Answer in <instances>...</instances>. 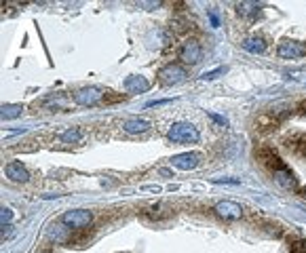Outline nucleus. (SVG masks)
Returning a JSON list of instances; mask_svg holds the SVG:
<instances>
[{
	"label": "nucleus",
	"instance_id": "obj_1",
	"mask_svg": "<svg viewBox=\"0 0 306 253\" xmlns=\"http://www.w3.org/2000/svg\"><path fill=\"white\" fill-rule=\"evenodd\" d=\"M256 158L268 169L270 173L275 175V179L281 186H285V188H294V186H296L294 173L290 171V167L281 160V156L277 154L273 148H260V150H256Z\"/></svg>",
	"mask_w": 306,
	"mask_h": 253
},
{
	"label": "nucleus",
	"instance_id": "obj_2",
	"mask_svg": "<svg viewBox=\"0 0 306 253\" xmlns=\"http://www.w3.org/2000/svg\"><path fill=\"white\" fill-rule=\"evenodd\" d=\"M199 137V129L190 123H176L167 131V140L173 144H196Z\"/></svg>",
	"mask_w": 306,
	"mask_h": 253
},
{
	"label": "nucleus",
	"instance_id": "obj_3",
	"mask_svg": "<svg viewBox=\"0 0 306 253\" xmlns=\"http://www.w3.org/2000/svg\"><path fill=\"white\" fill-rule=\"evenodd\" d=\"M186 76L188 74H186V70L180 63H169L159 70V80H161V84H165V87H173V84L184 82Z\"/></svg>",
	"mask_w": 306,
	"mask_h": 253
},
{
	"label": "nucleus",
	"instance_id": "obj_4",
	"mask_svg": "<svg viewBox=\"0 0 306 253\" xmlns=\"http://www.w3.org/2000/svg\"><path fill=\"white\" fill-rule=\"evenodd\" d=\"M61 222L70 228H84L93 222V215L87 209H72V211H65L61 215Z\"/></svg>",
	"mask_w": 306,
	"mask_h": 253
},
{
	"label": "nucleus",
	"instance_id": "obj_5",
	"mask_svg": "<svg viewBox=\"0 0 306 253\" xmlns=\"http://www.w3.org/2000/svg\"><path fill=\"white\" fill-rule=\"evenodd\" d=\"M277 55L281 59H298L306 55V44L300 40H283L277 49Z\"/></svg>",
	"mask_w": 306,
	"mask_h": 253
},
{
	"label": "nucleus",
	"instance_id": "obj_6",
	"mask_svg": "<svg viewBox=\"0 0 306 253\" xmlns=\"http://www.w3.org/2000/svg\"><path fill=\"white\" fill-rule=\"evenodd\" d=\"M104 99V91L97 87H82L74 93V101L78 106H95Z\"/></svg>",
	"mask_w": 306,
	"mask_h": 253
},
{
	"label": "nucleus",
	"instance_id": "obj_7",
	"mask_svg": "<svg viewBox=\"0 0 306 253\" xmlns=\"http://www.w3.org/2000/svg\"><path fill=\"white\" fill-rule=\"evenodd\" d=\"M180 57H182L184 63L194 65V63H199L203 59V49H201V44L196 40H186L182 44V49H180Z\"/></svg>",
	"mask_w": 306,
	"mask_h": 253
},
{
	"label": "nucleus",
	"instance_id": "obj_8",
	"mask_svg": "<svg viewBox=\"0 0 306 253\" xmlns=\"http://www.w3.org/2000/svg\"><path fill=\"white\" fill-rule=\"evenodd\" d=\"M201 154L199 152H184V154H176L171 158V165L176 169H180V171H192V169H196V165L201 163Z\"/></svg>",
	"mask_w": 306,
	"mask_h": 253
},
{
	"label": "nucleus",
	"instance_id": "obj_9",
	"mask_svg": "<svg viewBox=\"0 0 306 253\" xmlns=\"http://www.w3.org/2000/svg\"><path fill=\"white\" fill-rule=\"evenodd\" d=\"M215 213L224 219H241L243 209H241V205H236L232 200H222L215 205Z\"/></svg>",
	"mask_w": 306,
	"mask_h": 253
},
{
	"label": "nucleus",
	"instance_id": "obj_10",
	"mask_svg": "<svg viewBox=\"0 0 306 253\" xmlns=\"http://www.w3.org/2000/svg\"><path fill=\"white\" fill-rule=\"evenodd\" d=\"M285 146L298 158H306V133H294L285 140Z\"/></svg>",
	"mask_w": 306,
	"mask_h": 253
},
{
	"label": "nucleus",
	"instance_id": "obj_11",
	"mask_svg": "<svg viewBox=\"0 0 306 253\" xmlns=\"http://www.w3.org/2000/svg\"><path fill=\"white\" fill-rule=\"evenodd\" d=\"M5 173L11 181H19V183H26L30 179V173H28V169L21 165V163H9L7 169H5Z\"/></svg>",
	"mask_w": 306,
	"mask_h": 253
},
{
	"label": "nucleus",
	"instance_id": "obj_12",
	"mask_svg": "<svg viewBox=\"0 0 306 253\" xmlns=\"http://www.w3.org/2000/svg\"><path fill=\"white\" fill-rule=\"evenodd\" d=\"M150 89V82L144 76H127L125 78V91L127 93H146Z\"/></svg>",
	"mask_w": 306,
	"mask_h": 253
},
{
	"label": "nucleus",
	"instance_id": "obj_13",
	"mask_svg": "<svg viewBox=\"0 0 306 253\" xmlns=\"http://www.w3.org/2000/svg\"><path fill=\"white\" fill-rule=\"evenodd\" d=\"M150 121H146V118H129V121H125L123 129L127 133H146L150 129Z\"/></svg>",
	"mask_w": 306,
	"mask_h": 253
},
{
	"label": "nucleus",
	"instance_id": "obj_14",
	"mask_svg": "<svg viewBox=\"0 0 306 253\" xmlns=\"http://www.w3.org/2000/svg\"><path fill=\"white\" fill-rule=\"evenodd\" d=\"M241 47L247 51V53H253V55H258V53H264V49H266V42L258 36H251V38H245L241 42Z\"/></svg>",
	"mask_w": 306,
	"mask_h": 253
},
{
	"label": "nucleus",
	"instance_id": "obj_15",
	"mask_svg": "<svg viewBox=\"0 0 306 253\" xmlns=\"http://www.w3.org/2000/svg\"><path fill=\"white\" fill-rule=\"evenodd\" d=\"M21 114H24V106H19V104H5L0 108L3 121H15V118H19Z\"/></svg>",
	"mask_w": 306,
	"mask_h": 253
},
{
	"label": "nucleus",
	"instance_id": "obj_16",
	"mask_svg": "<svg viewBox=\"0 0 306 253\" xmlns=\"http://www.w3.org/2000/svg\"><path fill=\"white\" fill-rule=\"evenodd\" d=\"M61 142L63 144H78L80 142V129L78 127H70L68 131L61 133Z\"/></svg>",
	"mask_w": 306,
	"mask_h": 253
},
{
	"label": "nucleus",
	"instance_id": "obj_17",
	"mask_svg": "<svg viewBox=\"0 0 306 253\" xmlns=\"http://www.w3.org/2000/svg\"><path fill=\"white\" fill-rule=\"evenodd\" d=\"M224 72H226V67H215V70L203 72V74H201V80H213V78H217L220 74H224Z\"/></svg>",
	"mask_w": 306,
	"mask_h": 253
},
{
	"label": "nucleus",
	"instance_id": "obj_18",
	"mask_svg": "<svg viewBox=\"0 0 306 253\" xmlns=\"http://www.w3.org/2000/svg\"><path fill=\"white\" fill-rule=\"evenodd\" d=\"M11 219H13V209H9V207H3L0 209V224H11Z\"/></svg>",
	"mask_w": 306,
	"mask_h": 253
},
{
	"label": "nucleus",
	"instance_id": "obj_19",
	"mask_svg": "<svg viewBox=\"0 0 306 253\" xmlns=\"http://www.w3.org/2000/svg\"><path fill=\"white\" fill-rule=\"evenodd\" d=\"M258 5H253V3H245V5H239V13L243 15H249V13H258Z\"/></svg>",
	"mask_w": 306,
	"mask_h": 253
},
{
	"label": "nucleus",
	"instance_id": "obj_20",
	"mask_svg": "<svg viewBox=\"0 0 306 253\" xmlns=\"http://www.w3.org/2000/svg\"><path fill=\"white\" fill-rule=\"evenodd\" d=\"M290 253H306V241H294L290 245Z\"/></svg>",
	"mask_w": 306,
	"mask_h": 253
},
{
	"label": "nucleus",
	"instance_id": "obj_21",
	"mask_svg": "<svg viewBox=\"0 0 306 253\" xmlns=\"http://www.w3.org/2000/svg\"><path fill=\"white\" fill-rule=\"evenodd\" d=\"M213 183H232V186H239L241 179H234V177H213Z\"/></svg>",
	"mask_w": 306,
	"mask_h": 253
},
{
	"label": "nucleus",
	"instance_id": "obj_22",
	"mask_svg": "<svg viewBox=\"0 0 306 253\" xmlns=\"http://www.w3.org/2000/svg\"><path fill=\"white\" fill-rule=\"evenodd\" d=\"M209 116L213 118V121H215L217 125H222V127H226V125H228V121H226L224 116H217V114H213V112H209Z\"/></svg>",
	"mask_w": 306,
	"mask_h": 253
},
{
	"label": "nucleus",
	"instance_id": "obj_23",
	"mask_svg": "<svg viewBox=\"0 0 306 253\" xmlns=\"http://www.w3.org/2000/svg\"><path fill=\"white\" fill-rule=\"evenodd\" d=\"M163 104H169V99H159V101H150V104H146V108H152V106H163Z\"/></svg>",
	"mask_w": 306,
	"mask_h": 253
},
{
	"label": "nucleus",
	"instance_id": "obj_24",
	"mask_svg": "<svg viewBox=\"0 0 306 253\" xmlns=\"http://www.w3.org/2000/svg\"><path fill=\"white\" fill-rule=\"evenodd\" d=\"M209 19H211V26H213V28H217V26H220V19L215 17V13H213V11H209Z\"/></svg>",
	"mask_w": 306,
	"mask_h": 253
},
{
	"label": "nucleus",
	"instance_id": "obj_25",
	"mask_svg": "<svg viewBox=\"0 0 306 253\" xmlns=\"http://www.w3.org/2000/svg\"><path fill=\"white\" fill-rule=\"evenodd\" d=\"M298 110H300L302 114H306V99H304V101H302V104L298 106Z\"/></svg>",
	"mask_w": 306,
	"mask_h": 253
},
{
	"label": "nucleus",
	"instance_id": "obj_26",
	"mask_svg": "<svg viewBox=\"0 0 306 253\" xmlns=\"http://www.w3.org/2000/svg\"><path fill=\"white\" fill-rule=\"evenodd\" d=\"M304 196H306V190H304Z\"/></svg>",
	"mask_w": 306,
	"mask_h": 253
}]
</instances>
